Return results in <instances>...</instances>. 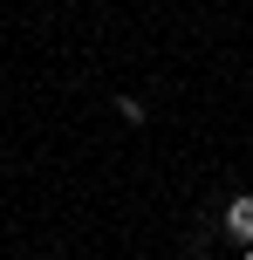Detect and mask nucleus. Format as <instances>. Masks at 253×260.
Wrapping results in <instances>:
<instances>
[{
	"label": "nucleus",
	"instance_id": "nucleus-1",
	"mask_svg": "<svg viewBox=\"0 0 253 260\" xmlns=\"http://www.w3.org/2000/svg\"><path fill=\"white\" fill-rule=\"evenodd\" d=\"M226 233H233V240H246V247H253V192H240V199L226 206Z\"/></svg>",
	"mask_w": 253,
	"mask_h": 260
},
{
	"label": "nucleus",
	"instance_id": "nucleus-2",
	"mask_svg": "<svg viewBox=\"0 0 253 260\" xmlns=\"http://www.w3.org/2000/svg\"><path fill=\"white\" fill-rule=\"evenodd\" d=\"M240 260H253V247H246V253H240Z\"/></svg>",
	"mask_w": 253,
	"mask_h": 260
}]
</instances>
